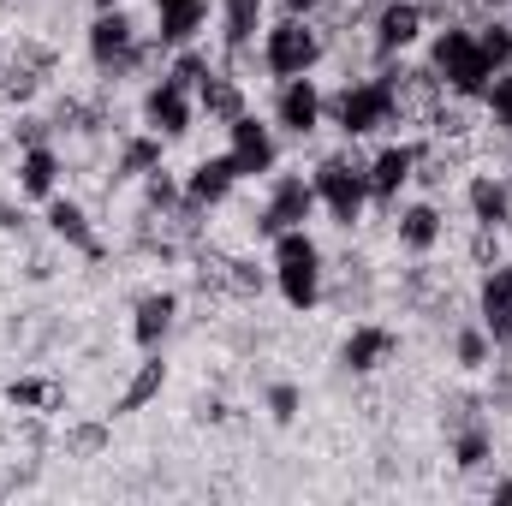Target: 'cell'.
I'll return each instance as SVG.
<instances>
[{
  "label": "cell",
  "instance_id": "6da1fadb",
  "mask_svg": "<svg viewBox=\"0 0 512 506\" xmlns=\"http://www.w3.org/2000/svg\"><path fill=\"white\" fill-rule=\"evenodd\" d=\"M274 286H280V298L292 310H316V298H322V251H316V239L304 227L274 233Z\"/></svg>",
  "mask_w": 512,
  "mask_h": 506
},
{
  "label": "cell",
  "instance_id": "7a4b0ae2",
  "mask_svg": "<svg viewBox=\"0 0 512 506\" xmlns=\"http://www.w3.org/2000/svg\"><path fill=\"white\" fill-rule=\"evenodd\" d=\"M429 66L453 84V96H483V90L495 84V66L483 60L477 30H441L435 48H429Z\"/></svg>",
  "mask_w": 512,
  "mask_h": 506
},
{
  "label": "cell",
  "instance_id": "f546056e",
  "mask_svg": "<svg viewBox=\"0 0 512 506\" xmlns=\"http://www.w3.org/2000/svg\"><path fill=\"white\" fill-rule=\"evenodd\" d=\"M453 459H459L465 471H477V465L489 459V435H483V429H465V435H459V447H453Z\"/></svg>",
  "mask_w": 512,
  "mask_h": 506
},
{
  "label": "cell",
  "instance_id": "7c38bea8",
  "mask_svg": "<svg viewBox=\"0 0 512 506\" xmlns=\"http://www.w3.org/2000/svg\"><path fill=\"white\" fill-rule=\"evenodd\" d=\"M173 316H179V298L173 292H143L137 310H131V340L143 352H161V340L173 334Z\"/></svg>",
  "mask_w": 512,
  "mask_h": 506
},
{
  "label": "cell",
  "instance_id": "9c48e42d",
  "mask_svg": "<svg viewBox=\"0 0 512 506\" xmlns=\"http://www.w3.org/2000/svg\"><path fill=\"white\" fill-rule=\"evenodd\" d=\"M322 114H328V102H322V90H316V78H310V72H304V78H280L274 126L292 131V137H310V131L322 126Z\"/></svg>",
  "mask_w": 512,
  "mask_h": 506
},
{
  "label": "cell",
  "instance_id": "7402d4cb",
  "mask_svg": "<svg viewBox=\"0 0 512 506\" xmlns=\"http://www.w3.org/2000/svg\"><path fill=\"white\" fill-rule=\"evenodd\" d=\"M221 24H227V48H251L262 30V0H221Z\"/></svg>",
  "mask_w": 512,
  "mask_h": 506
},
{
  "label": "cell",
  "instance_id": "5bb4252c",
  "mask_svg": "<svg viewBox=\"0 0 512 506\" xmlns=\"http://www.w3.org/2000/svg\"><path fill=\"white\" fill-rule=\"evenodd\" d=\"M423 36V6L417 0H387L376 18V54H399Z\"/></svg>",
  "mask_w": 512,
  "mask_h": 506
},
{
  "label": "cell",
  "instance_id": "52a82bcc",
  "mask_svg": "<svg viewBox=\"0 0 512 506\" xmlns=\"http://www.w3.org/2000/svg\"><path fill=\"white\" fill-rule=\"evenodd\" d=\"M191 120H197L191 90H185L173 72H167L161 84H149V90H143V126L155 131L161 143H167V137H185V131H191Z\"/></svg>",
  "mask_w": 512,
  "mask_h": 506
},
{
  "label": "cell",
  "instance_id": "2e32d148",
  "mask_svg": "<svg viewBox=\"0 0 512 506\" xmlns=\"http://www.w3.org/2000/svg\"><path fill=\"white\" fill-rule=\"evenodd\" d=\"M233 185H239L233 155H203V161L185 173V197H191V203H227Z\"/></svg>",
  "mask_w": 512,
  "mask_h": 506
},
{
  "label": "cell",
  "instance_id": "ac0fdd59",
  "mask_svg": "<svg viewBox=\"0 0 512 506\" xmlns=\"http://www.w3.org/2000/svg\"><path fill=\"white\" fill-rule=\"evenodd\" d=\"M48 233L54 239H66L72 251L84 256H102V239H96V227H90V215L72 203V197H48Z\"/></svg>",
  "mask_w": 512,
  "mask_h": 506
},
{
  "label": "cell",
  "instance_id": "8992f818",
  "mask_svg": "<svg viewBox=\"0 0 512 506\" xmlns=\"http://www.w3.org/2000/svg\"><path fill=\"white\" fill-rule=\"evenodd\" d=\"M227 155H233L239 179H256V173H274V161H280V143H274V126H262L256 114H233V120H227Z\"/></svg>",
  "mask_w": 512,
  "mask_h": 506
},
{
  "label": "cell",
  "instance_id": "d4e9b609",
  "mask_svg": "<svg viewBox=\"0 0 512 506\" xmlns=\"http://www.w3.org/2000/svg\"><path fill=\"white\" fill-rule=\"evenodd\" d=\"M203 108H209V114H221V120H233V114H245V108H239V90H233L227 78H215V72L203 78Z\"/></svg>",
  "mask_w": 512,
  "mask_h": 506
},
{
  "label": "cell",
  "instance_id": "4fadbf2b",
  "mask_svg": "<svg viewBox=\"0 0 512 506\" xmlns=\"http://www.w3.org/2000/svg\"><path fill=\"white\" fill-rule=\"evenodd\" d=\"M203 24H209L203 0H155V36H161V48H191Z\"/></svg>",
  "mask_w": 512,
  "mask_h": 506
},
{
  "label": "cell",
  "instance_id": "484cf974",
  "mask_svg": "<svg viewBox=\"0 0 512 506\" xmlns=\"http://www.w3.org/2000/svg\"><path fill=\"white\" fill-rule=\"evenodd\" d=\"M298 411H304V393H298L292 381H274V387H268V417L286 429V423H298Z\"/></svg>",
  "mask_w": 512,
  "mask_h": 506
},
{
  "label": "cell",
  "instance_id": "cb8c5ba5",
  "mask_svg": "<svg viewBox=\"0 0 512 506\" xmlns=\"http://www.w3.org/2000/svg\"><path fill=\"white\" fill-rule=\"evenodd\" d=\"M120 173H126V179L161 173V137H155V131H143V137H126V149H120Z\"/></svg>",
  "mask_w": 512,
  "mask_h": 506
},
{
  "label": "cell",
  "instance_id": "f1b7e54d",
  "mask_svg": "<svg viewBox=\"0 0 512 506\" xmlns=\"http://www.w3.org/2000/svg\"><path fill=\"white\" fill-rule=\"evenodd\" d=\"M483 102H489L495 126H512V66H507V72H495V84L483 90Z\"/></svg>",
  "mask_w": 512,
  "mask_h": 506
},
{
  "label": "cell",
  "instance_id": "e0dca14e",
  "mask_svg": "<svg viewBox=\"0 0 512 506\" xmlns=\"http://www.w3.org/2000/svg\"><path fill=\"white\" fill-rule=\"evenodd\" d=\"M387 358H393V334H387V328H376V322L352 328V334H346V346H340V364H346L352 376H370V370H382Z\"/></svg>",
  "mask_w": 512,
  "mask_h": 506
},
{
  "label": "cell",
  "instance_id": "1f68e13d",
  "mask_svg": "<svg viewBox=\"0 0 512 506\" xmlns=\"http://www.w3.org/2000/svg\"><path fill=\"white\" fill-rule=\"evenodd\" d=\"M286 6H292V12H310V6H322V0H286Z\"/></svg>",
  "mask_w": 512,
  "mask_h": 506
},
{
  "label": "cell",
  "instance_id": "d6a6232c",
  "mask_svg": "<svg viewBox=\"0 0 512 506\" xmlns=\"http://www.w3.org/2000/svg\"><path fill=\"white\" fill-rule=\"evenodd\" d=\"M108 6H120V0H96V12H108Z\"/></svg>",
  "mask_w": 512,
  "mask_h": 506
},
{
  "label": "cell",
  "instance_id": "e575fe53",
  "mask_svg": "<svg viewBox=\"0 0 512 506\" xmlns=\"http://www.w3.org/2000/svg\"><path fill=\"white\" fill-rule=\"evenodd\" d=\"M0 48H6V42H0Z\"/></svg>",
  "mask_w": 512,
  "mask_h": 506
},
{
  "label": "cell",
  "instance_id": "9a60e30c",
  "mask_svg": "<svg viewBox=\"0 0 512 506\" xmlns=\"http://www.w3.org/2000/svg\"><path fill=\"white\" fill-rule=\"evenodd\" d=\"M411 167H417V149H411V143H387L382 155L364 167V173H370V197L393 203V197L411 185Z\"/></svg>",
  "mask_w": 512,
  "mask_h": 506
},
{
  "label": "cell",
  "instance_id": "3957f363",
  "mask_svg": "<svg viewBox=\"0 0 512 506\" xmlns=\"http://www.w3.org/2000/svg\"><path fill=\"white\" fill-rule=\"evenodd\" d=\"M310 185H316V203H322L340 227H352V221L364 215V203H370V173L352 167L346 155H328V161L310 173Z\"/></svg>",
  "mask_w": 512,
  "mask_h": 506
},
{
  "label": "cell",
  "instance_id": "83f0119b",
  "mask_svg": "<svg viewBox=\"0 0 512 506\" xmlns=\"http://www.w3.org/2000/svg\"><path fill=\"white\" fill-rule=\"evenodd\" d=\"M489 346H495V340H489L483 322L465 328V334H459V364H465V370H483V364H489Z\"/></svg>",
  "mask_w": 512,
  "mask_h": 506
},
{
  "label": "cell",
  "instance_id": "ffe728a7",
  "mask_svg": "<svg viewBox=\"0 0 512 506\" xmlns=\"http://www.w3.org/2000/svg\"><path fill=\"white\" fill-rule=\"evenodd\" d=\"M465 197H471V215H477L483 227H501V221L512 215V191L501 185V179H489V173H477Z\"/></svg>",
  "mask_w": 512,
  "mask_h": 506
},
{
  "label": "cell",
  "instance_id": "603a6c76",
  "mask_svg": "<svg viewBox=\"0 0 512 506\" xmlns=\"http://www.w3.org/2000/svg\"><path fill=\"white\" fill-rule=\"evenodd\" d=\"M161 381H167V364H161V352H143L137 376H131V381H126V393H120V411H143V405L161 393Z\"/></svg>",
  "mask_w": 512,
  "mask_h": 506
},
{
  "label": "cell",
  "instance_id": "30bf717a",
  "mask_svg": "<svg viewBox=\"0 0 512 506\" xmlns=\"http://www.w3.org/2000/svg\"><path fill=\"white\" fill-rule=\"evenodd\" d=\"M90 60L102 72H126L131 60H137V24H131L120 6L96 12V24H90Z\"/></svg>",
  "mask_w": 512,
  "mask_h": 506
},
{
  "label": "cell",
  "instance_id": "4316f807",
  "mask_svg": "<svg viewBox=\"0 0 512 506\" xmlns=\"http://www.w3.org/2000/svg\"><path fill=\"white\" fill-rule=\"evenodd\" d=\"M477 48H483V60H489L495 72H507V66H512V30H507V24L477 30Z\"/></svg>",
  "mask_w": 512,
  "mask_h": 506
},
{
  "label": "cell",
  "instance_id": "d6986e66",
  "mask_svg": "<svg viewBox=\"0 0 512 506\" xmlns=\"http://www.w3.org/2000/svg\"><path fill=\"white\" fill-rule=\"evenodd\" d=\"M54 185H60V155L48 149V143H30L24 155H18V197H54Z\"/></svg>",
  "mask_w": 512,
  "mask_h": 506
},
{
  "label": "cell",
  "instance_id": "5b68a950",
  "mask_svg": "<svg viewBox=\"0 0 512 506\" xmlns=\"http://www.w3.org/2000/svg\"><path fill=\"white\" fill-rule=\"evenodd\" d=\"M393 84L387 78H364V84H346L340 96H334V126L346 131V137H370V131L393 126Z\"/></svg>",
  "mask_w": 512,
  "mask_h": 506
},
{
  "label": "cell",
  "instance_id": "ba28073f",
  "mask_svg": "<svg viewBox=\"0 0 512 506\" xmlns=\"http://www.w3.org/2000/svg\"><path fill=\"white\" fill-rule=\"evenodd\" d=\"M316 215V185L304 179V173H280L274 179V191H268V209H262V233L274 239V233H292V227H304Z\"/></svg>",
  "mask_w": 512,
  "mask_h": 506
},
{
  "label": "cell",
  "instance_id": "8fae6325",
  "mask_svg": "<svg viewBox=\"0 0 512 506\" xmlns=\"http://www.w3.org/2000/svg\"><path fill=\"white\" fill-rule=\"evenodd\" d=\"M477 316H483V328H489V340H495V346H507V340H512V262H501V268H489V274H483Z\"/></svg>",
  "mask_w": 512,
  "mask_h": 506
},
{
  "label": "cell",
  "instance_id": "44dd1931",
  "mask_svg": "<svg viewBox=\"0 0 512 506\" xmlns=\"http://www.w3.org/2000/svg\"><path fill=\"white\" fill-rule=\"evenodd\" d=\"M435 239H441V215L429 209V203H411L405 215H399V245L405 251H435Z\"/></svg>",
  "mask_w": 512,
  "mask_h": 506
},
{
  "label": "cell",
  "instance_id": "277c9868",
  "mask_svg": "<svg viewBox=\"0 0 512 506\" xmlns=\"http://www.w3.org/2000/svg\"><path fill=\"white\" fill-rule=\"evenodd\" d=\"M316 60H322V36L292 12V18H280L268 36H262V66L274 72V78H304V72H316Z\"/></svg>",
  "mask_w": 512,
  "mask_h": 506
},
{
  "label": "cell",
  "instance_id": "4dcf8cb0",
  "mask_svg": "<svg viewBox=\"0 0 512 506\" xmlns=\"http://www.w3.org/2000/svg\"><path fill=\"white\" fill-rule=\"evenodd\" d=\"M173 78H179L185 90H203V78H209V66H203L197 54H179V66H173Z\"/></svg>",
  "mask_w": 512,
  "mask_h": 506
},
{
  "label": "cell",
  "instance_id": "836d02e7",
  "mask_svg": "<svg viewBox=\"0 0 512 506\" xmlns=\"http://www.w3.org/2000/svg\"><path fill=\"white\" fill-rule=\"evenodd\" d=\"M0 6H6V0H0Z\"/></svg>",
  "mask_w": 512,
  "mask_h": 506
}]
</instances>
